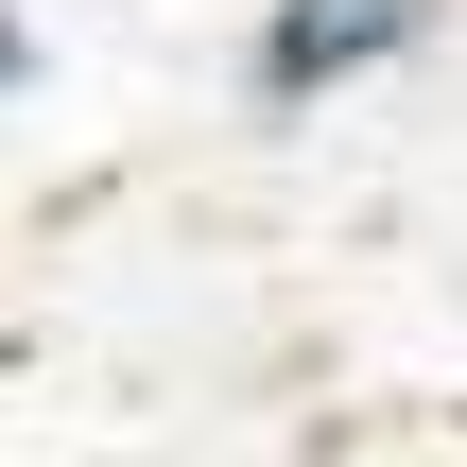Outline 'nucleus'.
Instances as JSON below:
<instances>
[{
    "mask_svg": "<svg viewBox=\"0 0 467 467\" xmlns=\"http://www.w3.org/2000/svg\"><path fill=\"white\" fill-rule=\"evenodd\" d=\"M433 17H451V0H260L243 87L295 121V104H329V87H381L399 52H433Z\"/></svg>",
    "mask_w": 467,
    "mask_h": 467,
    "instance_id": "f257e3e1",
    "label": "nucleus"
},
{
    "mask_svg": "<svg viewBox=\"0 0 467 467\" xmlns=\"http://www.w3.org/2000/svg\"><path fill=\"white\" fill-rule=\"evenodd\" d=\"M17 87H35V17L0 0V104H17Z\"/></svg>",
    "mask_w": 467,
    "mask_h": 467,
    "instance_id": "f03ea898",
    "label": "nucleus"
}]
</instances>
